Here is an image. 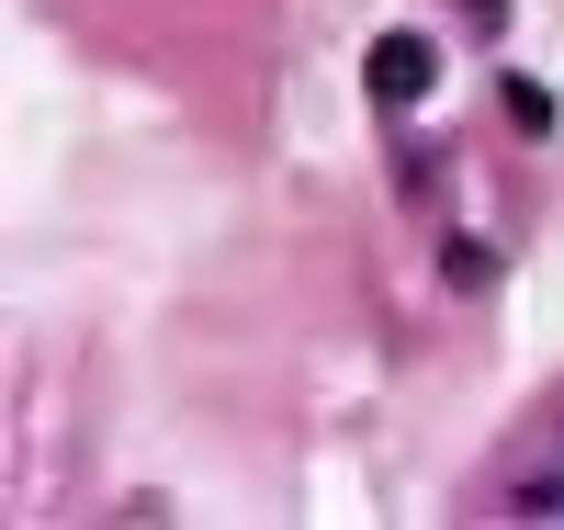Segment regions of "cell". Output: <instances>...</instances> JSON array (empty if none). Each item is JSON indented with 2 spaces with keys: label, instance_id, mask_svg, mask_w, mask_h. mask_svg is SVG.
I'll use <instances>...</instances> for the list:
<instances>
[{
  "label": "cell",
  "instance_id": "6da1fadb",
  "mask_svg": "<svg viewBox=\"0 0 564 530\" xmlns=\"http://www.w3.org/2000/svg\"><path fill=\"white\" fill-rule=\"evenodd\" d=\"M372 102L384 113H406V102H430V79H441V57H430V34H372Z\"/></svg>",
  "mask_w": 564,
  "mask_h": 530
},
{
  "label": "cell",
  "instance_id": "7a4b0ae2",
  "mask_svg": "<svg viewBox=\"0 0 564 530\" xmlns=\"http://www.w3.org/2000/svg\"><path fill=\"white\" fill-rule=\"evenodd\" d=\"M508 508H520V519H564V452H553V474H520Z\"/></svg>",
  "mask_w": 564,
  "mask_h": 530
},
{
  "label": "cell",
  "instance_id": "3957f363",
  "mask_svg": "<svg viewBox=\"0 0 564 530\" xmlns=\"http://www.w3.org/2000/svg\"><path fill=\"white\" fill-rule=\"evenodd\" d=\"M508 125H520V136H553V90H542V79H508Z\"/></svg>",
  "mask_w": 564,
  "mask_h": 530
},
{
  "label": "cell",
  "instance_id": "277c9868",
  "mask_svg": "<svg viewBox=\"0 0 564 530\" xmlns=\"http://www.w3.org/2000/svg\"><path fill=\"white\" fill-rule=\"evenodd\" d=\"M553 452H564V418H553Z\"/></svg>",
  "mask_w": 564,
  "mask_h": 530
}]
</instances>
